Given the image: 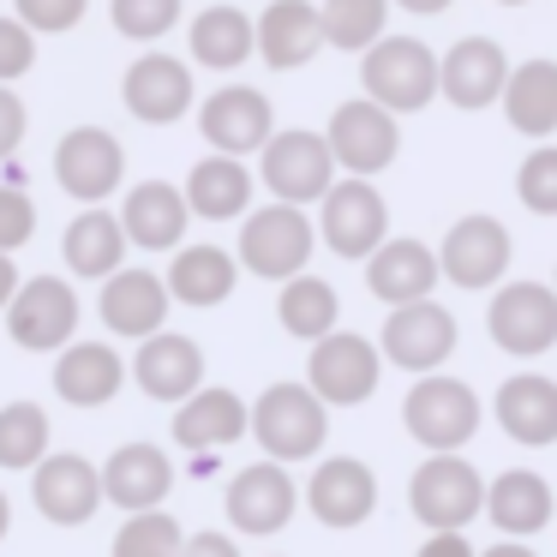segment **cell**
<instances>
[{"label": "cell", "mask_w": 557, "mask_h": 557, "mask_svg": "<svg viewBox=\"0 0 557 557\" xmlns=\"http://www.w3.org/2000/svg\"><path fill=\"white\" fill-rule=\"evenodd\" d=\"M504 7H521V0H504Z\"/></svg>", "instance_id": "obj_52"}, {"label": "cell", "mask_w": 557, "mask_h": 557, "mask_svg": "<svg viewBox=\"0 0 557 557\" xmlns=\"http://www.w3.org/2000/svg\"><path fill=\"white\" fill-rule=\"evenodd\" d=\"M13 294H18V264H13V252H0V312H7Z\"/></svg>", "instance_id": "obj_48"}, {"label": "cell", "mask_w": 557, "mask_h": 557, "mask_svg": "<svg viewBox=\"0 0 557 557\" xmlns=\"http://www.w3.org/2000/svg\"><path fill=\"white\" fill-rule=\"evenodd\" d=\"M30 504H37V516L54 521V528H85L102 509L97 461L78 456V449H49V456L30 468Z\"/></svg>", "instance_id": "obj_13"}, {"label": "cell", "mask_w": 557, "mask_h": 557, "mask_svg": "<svg viewBox=\"0 0 557 557\" xmlns=\"http://www.w3.org/2000/svg\"><path fill=\"white\" fill-rule=\"evenodd\" d=\"M408 509L432 533H461L485 509V480L461 456H432L408 480Z\"/></svg>", "instance_id": "obj_9"}, {"label": "cell", "mask_w": 557, "mask_h": 557, "mask_svg": "<svg viewBox=\"0 0 557 557\" xmlns=\"http://www.w3.org/2000/svg\"><path fill=\"white\" fill-rule=\"evenodd\" d=\"M497 420L516 444H557V384L540 372H521L497 389Z\"/></svg>", "instance_id": "obj_32"}, {"label": "cell", "mask_w": 557, "mask_h": 557, "mask_svg": "<svg viewBox=\"0 0 557 557\" xmlns=\"http://www.w3.org/2000/svg\"><path fill=\"white\" fill-rule=\"evenodd\" d=\"M485 324H492V342L504 354L533 360L557 342V294L545 282H509V288H497Z\"/></svg>", "instance_id": "obj_18"}, {"label": "cell", "mask_w": 557, "mask_h": 557, "mask_svg": "<svg viewBox=\"0 0 557 557\" xmlns=\"http://www.w3.org/2000/svg\"><path fill=\"white\" fill-rule=\"evenodd\" d=\"M318 25H324L330 49L366 54L389 25V0H324V7H318Z\"/></svg>", "instance_id": "obj_38"}, {"label": "cell", "mask_w": 557, "mask_h": 557, "mask_svg": "<svg viewBox=\"0 0 557 557\" xmlns=\"http://www.w3.org/2000/svg\"><path fill=\"white\" fill-rule=\"evenodd\" d=\"M246 437V396L228 384H205L174 408V444L193 456H216V449Z\"/></svg>", "instance_id": "obj_23"}, {"label": "cell", "mask_w": 557, "mask_h": 557, "mask_svg": "<svg viewBox=\"0 0 557 557\" xmlns=\"http://www.w3.org/2000/svg\"><path fill=\"white\" fill-rule=\"evenodd\" d=\"M7 336L25 354H61L66 342H78V294L66 276H30L18 282V294L7 300Z\"/></svg>", "instance_id": "obj_6"}, {"label": "cell", "mask_w": 557, "mask_h": 557, "mask_svg": "<svg viewBox=\"0 0 557 557\" xmlns=\"http://www.w3.org/2000/svg\"><path fill=\"white\" fill-rule=\"evenodd\" d=\"M552 509H557L552 485H545L540 473H528V468H516V473H504V480L485 485V516H492L504 533H540L545 521H552Z\"/></svg>", "instance_id": "obj_34"}, {"label": "cell", "mask_w": 557, "mask_h": 557, "mask_svg": "<svg viewBox=\"0 0 557 557\" xmlns=\"http://www.w3.org/2000/svg\"><path fill=\"white\" fill-rule=\"evenodd\" d=\"M7 528H13V497L0 492V540H7Z\"/></svg>", "instance_id": "obj_51"}, {"label": "cell", "mask_w": 557, "mask_h": 557, "mask_svg": "<svg viewBox=\"0 0 557 557\" xmlns=\"http://www.w3.org/2000/svg\"><path fill=\"white\" fill-rule=\"evenodd\" d=\"M30 234H37V205H30V193L0 181V252L30 246Z\"/></svg>", "instance_id": "obj_43"}, {"label": "cell", "mask_w": 557, "mask_h": 557, "mask_svg": "<svg viewBox=\"0 0 557 557\" xmlns=\"http://www.w3.org/2000/svg\"><path fill=\"white\" fill-rule=\"evenodd\" d=\"M420 557H473V545L461 540V533H432V540L420 545Z\"/></svg>", "instance_id": "obj_47"}, {"label": "cell", "mask_w": 557, "mask_h": 557, "mask_svg": "<svg viewBox=\"0 0 557 557\" xmlns=\"http://www.w3.org/2000/svg\"><path fill=\"white\" fill-rule=\"evenodd\" d=\"M126 389V360L114 342H66L54 354V396L66 408H109Z\"/></svg>", "instance_id": "obj_24"}, {"label": "cell", "mask_w": 557, "mask_h": 557, "mask_svg": "<svg viewBox=\"0 0 557 557\" xmlns=\"http://www.w3.org/2000/svg\"><path fill=\"white\" fill-rule=\"evenodd\" d=\"M186 222H193V210H186L181 186H169V181H138L121 205L126 246H145V252H174V246H186Z\"/></svg>", "instance_id": "obj_27"}, {"label": "cell", "mask_w": 557, "mask_h": 557, "mask_svg": "<svg viewBox=\"0 0 557 557\" xmlns=\"http://www.w3.org/2000/svg\"><path fill=\"white\" fill-rule=\"evenodd\" d=\"M401 420H408V432L420 437L432 456H456V449L480 432V396H473L461 377L425 372L420 384L408 389V401H401Z\"/></svg>", "instance_id": "obj_7"}, {"label": "cell", "mask_w": 557, "mask_h": 557, "mask_svg": "<svg viewBox=\"0 0 557 557\" xmlns=\"http://www.w3.org/2000/svg\"><path fill=\"white\" fill-rule=\"evenodd\" d=\"M222 509H228L234 533L264 540V533H282L294 521V509H300V485H294V473L282 468V461H252V468H240L228 480Z\"/></svg>", "instance_id": "obj_15"}, {"label": "cell", "mask_w": 557, "mask_h": 557, "mask_svg": "<svg viewBox=\"0 0 557 557\" xmlns=\"http://www.w3.org/2000/svg\"><path fill=\"white\" fill-rule=\"evenodd\" d=\"M504 114L528 138L557 133V61H521L504 78Z\"/></svg>", "instance_id": "obj_33"}, {"label": "cell", "mask_w": 557, "mask_h": 557, "mask_svg": "<svg viewBox=\"0 0 557 557\" xmlns=\"http://www.w3.org/2000/svg\"><path fill=\"white\" fill-rule=\"evenodd\" d=\"M25 126H30V114L18 102V90L0 85V162H13V150L25 145Z\"/></svg>", "instance_id": "obj_45"}, {"label": "cell", "mask_w": 557, "mask_h": 557, "mask_svg": "<svg viewBox=\"0 0 557 557\" xmlns=\"http://www.w3.org/2000/svg\"><path fill=\"white\" fill-rule=\"evenodd\" d=\"M90 13V0H13V18L30 37H54V30H73Z\"/></svg>", "instance_id": "obj_42"}, {"label": "cell", "mask_w": 557, "mask_h": 557, "mask_svg": "<svg viewBox=\"0 0 557 557\" xmlns=\"http://www.w3.org/2000/svg\"><path fill=\"white\" fill-rule=\"evenodd\" d=\"M49 449H54V425L37 401H7V408H0V468L30 473Z\"/></svg>", "instance_id": "obj_37"}, {"label": "cell", "mask_w": 557, "mask_h": 557, "mask_svg": "<svg viewBox=\"0 0 557 557\" xmlns=\"http://www.w3.org/2000/svg\"><path fill=\"white\" fill-rule=\"evenodd\" d=\"M181 198L198 222H240L246 210H252V169H246L240 157H216V150H210L205 162H193Z\"/></svg>", "instance_id": "obj_30"}, {"label": "cell", "mask_w": 557, "mask_h": 557, "mask_svg": "<svg viewBox=\"0 0 557 557\" xmlns=\"http://www.w3.org/2000/svg\"><path fill=\"white\" fill-rule=\"evenodd\" d=\"M246 437H258L264 461H312L330 437V408L306 384H270L258 401H246Z\"/></svg>", "instance_id": "obj_1"}, {"label": "cell", "mask_w": 557, "mask_h": 557, "mask_svg": "<svg viewBox=\"0 0 557 557\" xmlns=\"http://www.w3.org/2000/svg\"><path fill=\"white\" fill-rule=\"evenodd\" d=\"M437 252L425 240H384L372 258H366V288L372 300H384L389 312L396 306H413V300H432L437 288Z\"/></svg>", "instance_id": "obj_26"}, {"label": "cell", "mask_w": 557, "mask_h": 557, "mask_svg": "<svg viewBox=\"0 0 557 557\" xmlns=\"http://www.w3.org/2000/svg\"><path fill=\"white\" fill-rule=\"evenodd\" d=\"M109 25L133 42H157L181 25V0H109Z\"/></svg>", "instance_id": "obj_40"}, {"label": "cell", "mask_w": 557, "mask_h": 557, "mask_svg": "<svg viewBox=\"0 0 557 557\" xmlns=\"http://www.w3.org/2000/svg\"><path fill=\"white\" fill-rule=\"evenodd\" d=\"M330 157H336V169H348L354 181H372L377 169H389L401 150V126L389 109H377L372 97H354L342 102L336 114H330V133H324Z\"/></svg>", "instance_id": "obj_10"}, {"label": "cell", "mask_w": 557, "mask_h": 557, "mask_svg": "<svg viewBox=\"0 0 557 557\" xmlns=\"http://www.w3.org/2000/svg\"><path fill=\"white\" fill-rule=\"evenodd\" d=\"M377 354H384L389 366H401V372H437V366L456 354V318L444 312L437 300H413V306H396V312L384 318V342H377Z\"/></svg>", "instance_id": "obj_17"}, {"label": "cell", "mask_w": 557, "mask_h": 557, "mask_svg": "<svg viewBox=\"0 0 557 557\" xmlns=\"http://www.w3.org/2000/svg\"><path fill=\"white\" fill-rule=\"evenodd\" d=\"M509 270V228L497 216H461L437 246V276L456 288H492Z\"/></svg>", "instance_id": "obj_21"}, {"label": "cell", "mask_w": 557, "mask_h": 557, "mask_svg": "<svg viewBox=\"0 0 557 557\" xmlns=\"http://www.w3.org/2000/svg\"><path fill=\"white\" fill-rule=\"evenodd\" d=\"M205 372H210L205 348H198L193 336H181V330H157V336H145L138 354L126 360V377H133L150 401H169V408H181L193 389H205L210 384Z\"/></svg>", "instance_id": "obj_16"}, {"label": "cell", "mask_w": 557, "mask_h": 557, "mask_svg": "<svg viewBox=\"0 0 557 557\" xmlns=\"http://www.w3.org/2000/svg\"><path fill=\"white\" fill-rule=\"evenodd\" d=\"M276 318H282V330L288 336H300V342H318V336H330L336 330V318H342V300H336V288H330L324 276H288L282 282V294H276Z\"/></svg>", "instance_id": "obj_36"}, {"label": "cell", "mask_w": 557, "mask_h": 557, "mask_svg": "<svg viewBox=\"0 0 557 557\" xmlns=\"http://www.w3.org/2000/svg\"><path fill=\"white\" fill-rule=\"evenodd\" d=\"M396 7H408V13H444L449 0H396Z\"/></svg>", "instance_id": "obj_50"}, {"label": "cell", "mask_w": 557, "mask_h": 557, "mask_svg": "<svg viewBox=\"0 0 557 557\" xmlns=\"http://www.w3.org/2000/svg\"><path fill=\"white\" fill-rule=\"evenodd\" d=\"M121 102H126V114L145 121V126H174L181 114H193V102H198L193 66L169 49H145L121 78Z\"/></svg>", "instance_id": "obj_11"}, {"label": "cell", "mask_w": 557, "mask_h": 557, "mask_svg": "<svg viewBox=\"0 0 557 557\" xmlns=\"http://www.w3.org/2000/svg\"><path fill=\"white\" fill-rule=\"evenodd\" d=\"M377 377H384V354H377V342L354 336V330H330V336L312 342L306 389H312L324 408H360V401H372Z\"/></svg>", "instance_id": "obj_4"}, {"label": "cell", "mask_w": 557, "mask_h": 557, "mask_svg": "<svg viewBox=\"0 0 557 557\" xmlns=\"http://www.w3.org/2000/svg\"><path fill=\"white\" fill-rule=\"evenodd\" d=\"M181 540H186V528L169 509H138V516L121 521L109 557H181Z\"/></svg>", "instance_id": "obj_39"}, {"label": "cell", "mask_w": 557, "mask_h": 557, "mask_svg": "<svg viewBox=\"0 0 557 557\" xmlns=\"http://www.w3.org/2000/svg\"><path fill=\"white\" fill-rule=\"evenodd\" d=\"M324 49V25H318L312 0H270L264 13L252 18V54H264V66L294 73Z\"/></svg>", "instance_id": "obj_25"}, {"label": "cell", "mask_w": 557, "mask_h": 557, "mask_svg": "<svg viewBox=\"0 0 557 557\" xmlns=\"http://www.w3.org/2000/svg\"><path fill=\"white\" fill-rule=\"evenodd\" d=\"M258 174L276 193V205H318V198L336 186V157H330L324 133H306V126H288V133H270V145L258 150Z\"/></svg>", "instance_id": "obj_5"}, {"label": "cell", "mask_w": 557, "mask_h": 557, "mask_svg": "<svg viewBox=\"0 0 557 557\" xmlns=\"http://www.w3.org/2000/svg\"><path fill=\"white\" fill-rule=\"evenodd\" d=\"M97 480H102V504L126 509H162L174 492V461L162 444H121L109 461H97Z\"/></svg>", "instance_id": "obj_19"}, {"label": "cell", "mask_w": 557, "mask_h": 557, "mask_svg": "<svg viewBox=\"0 0 557 557\" xmlns=\"http://www.w3.org/2000/svg\"><path fill=\"white\" fill-rule=\"evenodd\" d=\"M312 246L318 228L306 210L294 205H264V210H246L240 216V246H234V264L252 270L264 282H288L312 264Z\"/></svg>", "instance_id": "obj_2"}, {"label": "cell", "mask_w": 557, "mask_h": 557, "mask_svg": "<svg viewBox=\"0 0 557 557\" xmlns=\"http://www.w3.org/2000/svg\"><path fill=\"white\" fill-rule=\"evenodd\" d=\"M198 133L216 157H252L276 133V109L258 85H222L198 102Z\"/></svg>", "instance_id": "obj_12"}, {"label": "cell", "mask_w": 557, "mask_h": 557, "mask_svg": "<svg viewBox=\"0 0 557 557\" xmlns=\"http://www.w3.org/2000/svg\"><path fill=\"white\" fill-rule=\"evenodd\" d=\"M30 66H37V37H30L13 13H0V85L25 78Z\"/></svg>", "instance_id": "obj_44"}, {"label": "cell", "mask_w": 557, "mask_h": 557, "mask_svg": "<svg viewBox=\"0 0 557 557\" xmlns=\"http://www.w3.org/2000/svg\"><path fill=\"white\" fill-rule=\"evenodd\" d=\"M61 258H66L73 276H90V282H109L114 270H126V228H121V216L102 210V205L78 210V216L66 222V234H61Z\"/></svg>", "instance_id": "obj_31"}, {"label": "cell", "mask_w": 557, "mask_h": 557, "mask_svg": "<svg viewBox=\"0 0 557 557\" xmlns=\"http://www.w3.org/2000/svg\"><path fill=\"white\" fill-rule=\"evenodd\" d=\"M306 509H312L324 528H360L377 509V473L360 456H330L312 468L306 480Z\"/></svg>", "instance_id": "obj_22"}, {"label": "cell", "mask_w": 557, "mask_h": 557, "mask_svg": "<svg viewBox=\"0 0 557 557\" xmlns=\"http://www.w3.org/2000/svg\"><path fill=\"white\" fill-rule=\"evenodd\" d=\"M234 282H240V264H234L228 246H174V264L169 276H162V288H169L174 306H198V312H210V306H222L234 294Z\"/></svg>", "instance_id": "obj_29"}, {"label": "cell", "mask_w": 557, "mask_h": 557, "mask_svg": "<svg viewBox=\"0 0 557 557\" xmlns=\"http://www.w3.org/2000/svg\"><path fill=\"white\" fill-rule=\"evenodd\" d=\"M480 557H533L528 545H516V540H504V545H492V552H480Z\"/></svg>", "instance_id": "obj_49"}, {"label": "cell", "mask_w": 557, "mask_h": 557, "mask_svg": "<svg viewBox=\"0 0 557 557\" xmlns=\"http://www.w3.org/2000/svg\"><path fill=\"white\" fill-rule=\"evenodd\" d=\"M181 557H240V545H234V533H186L181 540Z\"/></svg>", "instance_id": "obj_46"}, {"label": "cell", "mask_w": 557, "mask_h": 557, "mask_svg": "<svg viewBox=\"0 0 557 557\" xmlns=\"http://www.w3.org/2000/svg\"><path fill=\"white\" fill-rule=\"evenodd\" d=\"M318 222L312 228L324 234V246L336 258H372L377 246L389 240V205H384V193H377L372 181H336L324 198H318Z\"/></svg>", "instance_id": "obj_8"}, {"label": "cell", "mask_w": 557, "mask_h": 557, "mask_svg": "<svg viewBox=\"0 0 557 557\" xmlns=\"http://www.w3.org/2000/svg\"><path fill=\"white\" fill-rule=\"evenodd\" d=\"M169 288H162L157 270H114L97 294V318L109 324V336H126V342H145L157 330H169Z\"/></svg>", "instance_id": "obj_20"}, {"label": "cell", "mask_w": 557, "mask_h": 557, "mask_svg": "<svg viewBox=\"0 0 557 557\" xmlns=\"http://www.w3.org/2000/svg\"><path fill=\"white\" fill-rule=\"evenodd\" d=\"M552 294H557V288H552Z\"/></svg>", "instance_id": "obj_54"}, {"label": "cell", "mask_w": 557, "mask_h": 557, "mask_svg": "<svg viewBox=\"0 0 557 557\" xmlns=\"http://www.w3.org/2000/svg\"><path fill=\"white\" fill-rule=\"evenodd\" d=\"M54 181H61L66 198L78 205H102L114 198V186L126 181V150L109 126H73V133L54 145Z\"/></svg>", "instance_id": "obj_14"}, {"label": "cell", "mask_w": 557, "mask_h": 557, "mask_svg": "<svg viewBox=\"0 0 557 557\" xmlns=\"http://www.w3.org/2000/svg\"><path fill=\"white\" fill-rule=\"evenodd\" d=\"M516 193L533 216H557V145H540L516 174Z\"/></svg>", "instance_id": "obj_41"}, {"label": "cell", "mask_w": 557, "mask_h": 557, "mask_svg": "<svg viewBox=\"0 0 557 557\" xmlns=\"http://www.w3.org/2000/svg\"><path fill=\"white\" fill-rule=\"evenodd\" d=\"M193 61L210 66V73H234V66L252 61V18L240 7H205L193 18Z\"/></svg>", "instance_id": "obj_35"}, {"label": "cell", "mask_w": 557, "mask_h": 557, "mask_svg": "<svg viewBox=\"0 0 557 557\" xmlns=\"http://www.w3.org/2000/svg\"><path fill=\"white\" fill-rule=\"evenodd\" d=\"M360 85L377 109L413 114L437 97V54L420 37H377L360 61Z\"/></svg>", "instance_id": "obj_3"}, {"label": "cell", "mask_w": 557, "mask_h": 557, "mask_svg": "<svg viewBox=\"0 0 557 557\" xmlns=\"http://www.w3.org/2000/svg\"><path fill=\"white\" fill-rule=\"evenodd\" d=\"M509 61L492 37H461L456 49L437 61V90H444L456 109H485V102L504 97Z\"/></svg>", "instance_id": "obj_28"}, {"label": "cell", "mask_w": 557, "mask_h": 557, "mask_svg": "<svg viewBox=\"0 0 557 557\" xmlns=\"http://www.w3.org/2000/svg\"><path fill=\"white\" fill-rule=\"evenodd\" d=\"M552 516H557V509H552Z\"/></svg>", "instance_id": "obj_53"}]
</instances>
